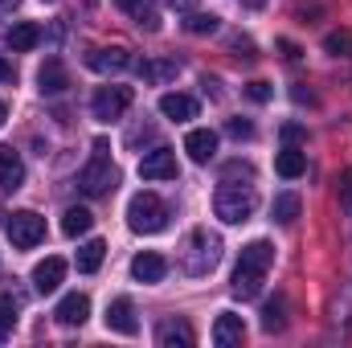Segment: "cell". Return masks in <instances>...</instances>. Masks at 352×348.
<instances>
[{"mask_svg": "<svg viewBox=\"0 0 352 348\" xmlns=\"http://www.w3.org/2000/svg\"><path fill=\"white\" fill-rule=\"evenodd\" d=\"M254 209H258V193H254L250 184H234V180H226V184L217 188V197H213V213H217L226 226H242V221H250Z\"/></svg>", "mask_w": 352, "mask_h": 348, "instance_id": "cell-1", "label": "cell"}, {"mask_svg": "<svg viewBox=\"0 0 352 348\" xmlns=\"http://www.w3.org/2000/svg\"><path fill=\"white\" fill-rule=\"evenodd\" d=\"M180 262H184V274H192V279L209 274L221 262V238L209 234V230H192L188 242H184V250H180Z\"/></svg>", "mask_w": 352, "mask_h": 348, "instance_id": "cell-2", "label": "cell"}, {"mask_svg": "<svg viewBox=\"0 0 352 348\" xmlns=\"http://www.w3.org/2000/svg\"><path fill=\"white\" fill-rule=\"evenodd\" d=\"M168 205L156 197V193H135L131 201H127V226L135 230V234H160L164 226H168Z\"/></svg>", "mask_w": 352, "mask_h": 348, "instance_id": "cell-3", "label": "cell"}, {"mask_svg": "<svg viewBox=\"0 0 352 348\" xmlns=\"http://www.w3.org/2000/svg\"><path fill=\"white\" fill-rule=\"evenodd\" d=\"M115 164H111V156H107V140H94V156H90V164L78 173V188L87 193V197H107L111 188H115Z\"/></svg>", "mask_w": 352, "mask_h": 348, "instance_id": "cell-4", "label": "cell"}, {"mask_svg": "<svg viewBox=\"0 0 352 348\" xmlns=\"http://www.w3.org/2000/svg\"><path fill=\"white\" fill-rule=\"evenodd\" d=\"M131 87H98L94 90V98H90V111H94V119H102V123H111V119H123V111L131 107Z\"/></svg>", "mask_w": 352, "mask_h": 348, "instance_id": "cell-5", "label": "cell"}, {"mask_svg": "<svg viewBox=\"0 0 352 348\" xmlns=\"http://www.w3.org/2000/svg\"><path fill=\"white\" fill-rule=\"evenodd\" d=\"M8 238H12L16 250H33V246L45 238V217H37L33 209L12 213V221H8Z\"/></svg>", "mask_w": 352, "mask_h": 348, "instance_id": "cell-6", "label": "cell"}, {"mask_svg": "<svg viewBox=\"0 0 352 348\" xmlns=\"http://www.w3.org/2000/svg\"><path fill=\"white\" fill-rule=\"evenodd\" d=\"M176 173H180V164H176L173 148H156V152H148L140 160V176L144 180H176Z\"/></svg>", "mask_w": 352, "mask_h": 348, "instance_id": "cell-7", "label": "cell"}, {"mask_svg": "<svg viewBox=\"0 0 352 348\" xmlns=\"http://www.w3.org/2000/svg\"><path fill=\"white\" fill-rule=\"evenodd\" d=\"M184 152H188L192 164H209V160L217 156V131H209V127H192V131L184 135Z\"/></svg>", "mask_w": 352, "mask_h": 348, "instance_id": "cell-8", "label": "cell"}, {"mask_svg": "<svg viewBox=\"0 0 352 348\" xmlns=\"http://www.w3.org/2000/svg\"><path fill=\"white\" fill-rule=\"evenodd\" d=\"M90 316V299L82 295V291H74V295H66L58 307H54V320L62 324V328H82Z\"/></svg>", "mask_w": 352, "mask_h": 348, "instance_id": "cell-9", "label": "cell"}, {"mask_svg": "<svg viewBox=\"0 0 352 348\" xmlns=\"http://www.w3.org/2000/svg\"><path fill=\"white\" fill-rule=\"evenodd\" d=\"M246 340V324H242V316H234V312H221L217 320H213V345L217 348H234Z\"/></svg>", "mask_w": 352, "mask_h": 348, "instance_id": "cell-10", "label": "cell"}, {"mask_svg": "<svg viewBox=\"0 0 352 348\" xmlns=\"http://www.w3.org/2000/svg\"><path fill=\"white\" fill-rule=\"evenodd\" d=\"M21 184H25V160L8 144H0V188L4 193H16Z\"/></svg>", "mask_w": 352, "mask_h": 348, "instance_id": "cell-11", "label": "cell"}, {"mask_svg": "<svg viewBox=\"0 0 352 348\" xmlns=\"http://www.w3.org/2000/svg\"><path fill=\"white\" fill-rule=\"evenodd\" d=\"M90 70H98V74H119V70H127L131 66V54L123 50V45H111V50H94L87 58Z\"/></svg>", "mask_w": 352, "mask_h": 348, "instance_id": "cell-12", "label": "cell"}, {"mask_svg": "<svg viewBox=\"0 0 352 348\" xmlns=\"http://www.w3.org/2000/svg\"><path fill=\"white\" fill-rule=\"evenodd\" d=\"M164 274H168V262L160 259L156 250H144V254L131 259V279L135 283H160Z\"/></svg>", "mask_w": 352, "mask_h": 348, "instance_id": "cell-13", "label": "cell"}, {"mask_svg": "<svg viewBox=\"0 0 352 348\" xmlns=\"http://www.w3.org/2000/svg\"><path fill=\"white\" fill-rule=\"evenodd\" d=\"M62 279H66V262L62 259H45L33 266V291H41V295H50V291H58L62 287Z\"/></svg>", "mask_w": 352, "mask_h": 348, "instance_id": "cell-14", "label": "cell"}, {"mask_svg": "<svg viewBox=\"0 0 352 348\" xmlns=\"http://www.w3.org/2000/svg\"><path fill=\"white\" fill-rule=\"evenodd\" d=\"M107 328L111 332H119V336H135V307H131V299H115L111 307H107Z\"/></svg>", "mask_w": 352, "mask_h": 348, "instance_id": "cell-15", "label": "cell"}, {"mask_svg": "<svg viewBox=\"0 0 352 348\" xmlns=\"http://www.w3.org/2000/svg\"><path fill=\"white\" fill-rule=\"evenodd\" d=\"M263 279H266V270H258V266H246V262H238V270H234V295L238 299H254L258 291H263Z\"/></svg>", "mask_w": 352, "mask_h": 348, "instance_id": "cell-16", "label": "cell"}, {"mask_svg": "<svg viewBox=\"0 0 352 348\" xmlns=\"http://www.w3.org/2000/svg\"><path fill=\"white\" fill-rule=\"evenodd\" d=\"M37 87H41V94H62V90L70 87V74H66V66H62L58 58H50V62L37 70Z\"/></svg>", "mask_w": 352, "mask_h": 348, "instance_id": "cell-17", "label": "cell"}, {"mask_svg": "<svg viewBox=\"0 0 352 348\" xmlns=\"http://www.w3.org/2000/svg\"><path fill=\"white\" fill-rule=\"evenodd\" d=\"M115 4H119L123 12H131L140 29H148V33H156V29H160V12H156V4H152V0H115Z\"/></svg>", "mask_w": 352, "mask_h": 348, "instance_id": "cell-18", "label": "cell"}, {"mask_svg": "<svg viewBox=\"0 0 352 348\" xmlns=\"http://www.w3.org/2000/svg\"><path fill=\"white\" fill-rule=\"evenodd\" d=\"M160 115L164 119H176V123H184V119H197V98H188V94H164L160 98Z\"/></svg>", "mask_w": 352, "mask_h": 348, "instance_id": "cell-19", "label": "cell"}, {"mask_svg": "<svg viewBox=\"0 0 352 348\" xmlns=\"http://www.w3.org/2000/svg\"><path fill=\"white\" fill-rule=\"evenodd\" d=\"M4 41H8V50H12V54H25V50H33V45L41 41V29H37L33 21H21V25H12V29H8V37H4Z\"/></svg>", "mask_w": 352, "mask_h": 348, "instance_id": "cell-20", "label": "cell"}, {"mask_svg": "<svg viewBox=\"0 0 352 348\" xmlns=\"http://www.w3.org/2000/svg\"><path fill=\"white\" fill-rule=\"evenodd\" d=\"M274 173L287 176V180H295V176L307 173V156H303L299 148H291V144H287V148H283V152L274 156Z\"/></svg>", "mask_w": 352, "mask_h": 348, "instance_id": "cell-21", "label": "cell"}, {"mask_svg": "<svg viewBox=\"0 0 352 348\" xmlns=\"http://www.w3.org/2000/svg\"><path fill=\"white\" fill-rule=\"evenodd\" d=\"M156 340L164 348H188L192 345V328H188L184 320H164L160 332H156Z\"/></svg>", "mask_w": 352, "mask_h": 348, "instance_id": "cell-22", "label": "cell"}, {"mask_svg": "<svg viewBox=\"0 0 352 348\" xmlns=\"http://www.w3.org/2000/svg\"><path fill=\"white\" fill-rule=\"evenodd\" d=\"M176 58H156V62H140V78L144 83H168V78H176Z\"/></svg>", "mask_w": 352, "mask_h": 348, "instance_id": "cell-23", "label": "cell"}, {"mask_svg": "<svg viewBox=\"0 0 352 348\" xmlns=\"http://www.w3.org/2000/svg\"><path fill=\"white\" fill-rule=\"evenodd\" d=\"M90 226H94V213H90V209H82V205L66 209V217H62V234H66V238H78V234H87Z\"/></svg>", "mask_w": 352, "mask_h": 348, "instance_id": "cell-24", "label": "cell"}, {"mask_svg": "<svg viewBox=\"0 0 352 348\" xmlns=\"http://www.w3.org/2000/svg\"><path fill=\"white\" fill-rule=\"evenodd\" d=\"M299 209H303V201H299L295 193H278V197H274V205H270V213H274V221H278V226H291V221L299 217Z\"/></svg>", "mask_w": 352, "mask_h": 348, "instance_id": "cell-25", "label": "cell"}, {"mask_svg": "<svg viewBox=\"0 0 352 348\" xmlns=\"http://www.w3.org/2000/svg\"><path fill=\"white\" fill-rule=\"evenodd\" d=\"M102 254H107V242L102 238H90L87 246H78V270L82 274H94L102 266Z\"/></svg>", "mask_w": 352, "mask_h": 348, "instance_id": "cell-26", "label": "cell"}, {"mask_svg": "<svg viewBox=\"0 0 352 348\" xmlns=\"http://www.w3.org/2000/svg\"><path fill=\"white\" fill-rule=\"evenodd\" d=\"M242 262H246V266H258V270H270V262H274V246L258 238V242L242 246Z\"/></svg>", "mask_w": 352, "mask_h": 348, "instance_id": "cell-27", "label": "cell"}, {"mask_svg": "<svg viewBox=\"0 0 352 348\" xmlns=\"http://www.w3.org/2000/svg\"><path fill=\"white\" fill-rule=\"evenodd\" d=\"M217 25H221V17H217V12H192V17L184 21V29H188V33H197V37L217 33Z\"/></svg>", "mask_w": 352, "mask_h": 348, "instance_id": "cell-28", "label": "cell"}, {"mask_svg": "<svg viewBox=\"0 0 352 348\" xmlns=\"http://www.w3.org/2000/svg\"><path fill=\"white\" fill-rule=\"evenodd\" d=\"M16 312H21V303L12 295H0V336H8L16 328Z\"/></svg>", "mask_w": 352, "mask_h": 348, "instance_id": "cell-29", "label": "cell"}, {"mask_svg": "<svg viewBox=\"0 0 352 348\" xmlns=\"http://www.w3.org/2000/svg\"><path fill=\"white\" fill-rule=\"evenodd\" d=\"M263 328H266V332H283V328H287L283 299H274V303H266V307H263Z\"/></svg>", "mask_w": 352, "mask_h": 348, "instance_id": "cell-30", "label": "cell"}, {"mask_svg": "<svg viewBox=\"0 0 352 348\" xmlns=\"http://www.w3.org/2000/svg\"><path fill=\"white\" fill-rule=\"evenodd\" d=\"M324 50L328 54H352V33H328V41H324Z\"/></svg>", "mask_w": 352, "mask_h": 348, "instance_id": "cell-31", "label": "cell"}, {"mask_svg": "<svg viewBox=\"0 0 352 348\" xmlns=\"http://www.w3.org/2000/svg\"><path fill=\"white\" fill-rule=\"evenodd\" d=\"M283 144H291V148H299V144H307V127L303 123H283Z\"/></svg>", "mask_w": 352, "mask_h": 348, "instance_id": "cell-32", "label": "cell"}, {"mask_svg": "<svg viewBox=\"0 0 352 348\" xmlns=\"http://www.w3.org/2000/svg\"><path fill=\"white\" fill-rule=\"evenodd\" d=\"M226 131H230L234 140H254V123H250V119H230Z\"/></svg>", "mask_w": 352, "mask_h": 348, "instance_id": "cell-33", "label": "cell"}, {"mask_svg": "<svg viewBox=\"0 0 352 348\" xmlns=\"http://www.w3.org/2000/svg\"><path fill=\"white\" fill-rule=\"evenodd\" d=\"M238 176H242V180H254V168L242 164V160H230V164H226V180H238Z\"/></svg>", "mask_w": 352, "mask_h": 348, "instance_id": "cell-34", "label": "cell"}, {"mask_svg": "<svg viewBox=\"0 0 352 348\" xmlns=\"http://www.w3.org/2000/svg\"><path fill=\"white\" fill-rule=\"evenodd\" d=\"M246 94H250L254 102H270V98H274V87H270V83H250Z\"/></svg>", "mask_w": 352, "mask_h": 348, "instance_id": "cell-35", "label": "cell"}, {"mask_svg": "<svg viewBox=\"0 0 352 348\" xmlns=\"http://www.w3.org/2000/svg\"><path fill=\"white\" fill-rule=\"evenodd\" d=\"M12 78H16V70H12V62H4V58H0V83H12Z\"/></svg>", "mask_w": 352, "mask_h": 348, "instance_id": "cell-36", "label": "cell"}, {"mask_svg": "<svg viewBox=\"0 0 352 348\" xmlns=\"http://www.w3.org/2000/svg\"><path fill=\"white\" fill-rule=\"evenodd\" d=\"M352 197V173H344V180H340V201H349Z\"/></svg>", "mask_w": 352, "mask_h": 348, "instance_id": "cell-37", "label": "cell"}, {"mask_svg": "<svg viewBox=\"0 0 352 348\" xmlns=\"http://www.w3.org/2000/svg\"><path fill=\"white\" fill-rule=\"evenodd\" d=\"M21 8V0H0V12H16Z\"/></svg>", "mask_w": 352, "mask_h": 348, "instance_id": "cell-38", "label": "cell"}, {"mask_svg": "<svg viewBox=\"0 0 352 348\" xmlns=\"http://www.w3.org/2000/svg\"><path fill=\"white\" fill-rule=\"evenodd\" d=\"M164 4H173V8H192L197 0H164Z\"/></svg>", "mask_w": 352, "mask_h": 348, "instance_id": "cell-39", "label": "cell"}, {"mask_svg": "<svg viewBox=\"0 0 352 348\" xmlns=\"http://www.w3.org/2000/svg\"><path fill=\"white\" fill-rule=\"evenodd\" d=\"M4 119H8V107H4V102H0V127H4Z\"/></svg>", "mask_w": 352, "mask_h": 348, "instance_id": "cell-40", "label": "cell"}, {"mask_svg": "<svg viewBox=\"0 0 352 348\" xmlns=\"http://www.w3.org/2000/svg\"><path fill=\"white\" fill-rule=\"evenodd\" d=\"M45 4H54V0H45Z\"/></svg>", "mask_w": 352, "mask_h": 348, "instance_id": "cell-41", "label": "cell"}]
</instances>
